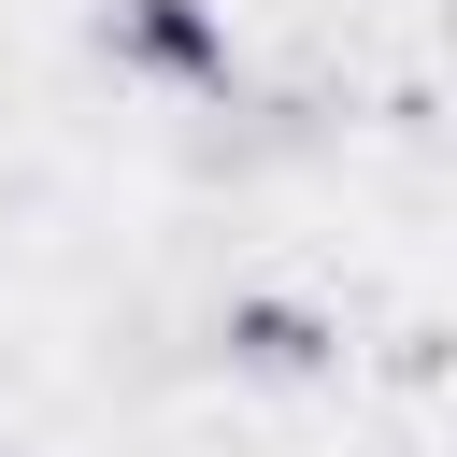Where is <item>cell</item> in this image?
<instances>
[{
    "mask_svg": "<svg viewBox=\"0 0 457 457\" xmlns=\"http://www.w3.org/2000/svg\"><path fill=\"white\" fill-rule=\"evenodd\" d=\"M100 43H114L129 71H171V86H214V71H228V29H214L200 0H114Z\"/></svg>",
    "mask_w": 457,
    "mask_h": 457,
    "instance_id": "1",
    "label": "cell"
},
{
    "mask_svg": "<svg viewBox=\"0 0 457 457\" xmlns=\"http://www.w3.org/2000/svg\"><path fill=\"white\" fill-rule=\"evenodd\" d=\"M228 343H243L257 371H300V357H314V314H286V300H257V314H228Z\"/></svg>",
    "mask_w": 457,
    "mask_h": 457,
    "instance_id": "2",
    "label": "cell"
}]
</instances>
